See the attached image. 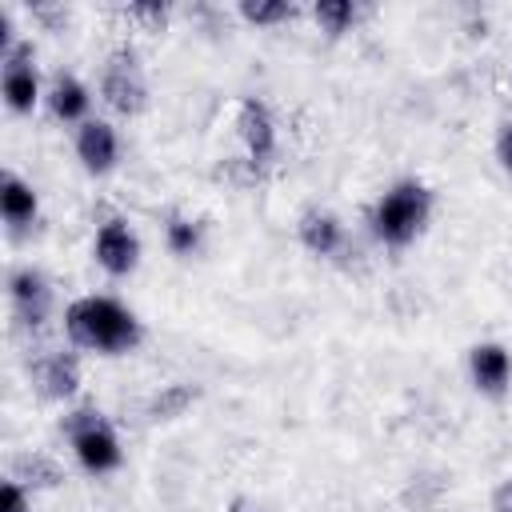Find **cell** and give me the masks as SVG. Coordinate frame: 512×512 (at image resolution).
<instances>
[{
    "label": "cell",
    "mask_w": 512,
    "mask_h": 512,
    "mask_svg": "<svg viewBox=\"0 0 512 512\" xmlns=\"http://www.w3.org/2000/svg\"><path fill=\"white\" fill-rule=\"evenodd\" d=\"M64 336L76 352L128 356L144 344V320L116 296L88 292L64 308Z\"/></svg>",
    "instance_id": "6da1fadb"
},
{
    "label": "cell",
    "mask_w": 512,
    "mask_h": 512,
    "mask_svg": "<svg viewBox=\"0 0 512 512\" xmlns=\"http://www.w3.org/2000/svg\"><path fill=\"white\" fill-rule=\"evenodd\" d=\"M432 208H436V196L424 180L416 176H400L396 184H388L372 208H368V232L376 244L384 248H408L424 236L428 220H432Z\"/></svg>",
    "instance_id": "7a4b0ae2"
},
{
    "label": "cell",
    "mask_w": 512,
    "mask_h": 512,
    "mask_svg": "<svg viewBox=\"0 0 512 512\" xmlns=\"http://www.w3.org/2000/svg\"><path fill=\"white\" fill-rule=\"evenodd\" d=\"M60 432L72 444V456L80 464V472L88 476H112L124 464V448L120 436L112 428V420L96 408V404H76L60 416Z\"/></svg>",
    "instance_id": "3957f363"
},
{
    "label": "cell",
    "mask_w": 512,
    "mask_h": 512,
    "mask_svg": "<svg viewBox=\"0 0 512 512\" xmlns=\"http://www.w3.org/2000/svg\"><path fill=\"white\" fill-rule=\"evenodd\" d=\"M100 100H104L116 116H124V120L148 112L152 88H148L140 52H136L132 44H116V48L104 56V68H100Z\"/></svg>",
    "instance_id": "277c9868"
},
{
    "label": "cell",
    "mask_w": 512,
    "mask_h": 512,
    "mask_svg": "<svg viewBox=\"0 0 512 512\" xmlns=\"http://www.w3.org/2000/svg\"><path fill=\"white\" fill-rule=\"evenodd\" d=\"M0 96L4 108L12 116H32L36 104H44V84H40V68H36V48L32 40H16L4 56H0Z\"/></svg>",
    "instance_id": "5b68a950"
},
{
    "label": "cell",
    "mask_w": 512,
    "mask_h": 512,
    "mask_svg": "<svg viewBox=\"0 0 512 512\" xmlns=\"http://www.w3.org/2000/svg\"><path fill=\"white\" fill-rule=\"evenodd\" d=\"M140 256H144V244H140V232L132 228L128 216H108L96 224V236H92V260L104 276L112 280H124L140 268Z\"/></svg>",
    "instance_id": "8992f818"
},
{
    "label": "cell",
    "mask_w": 512,
    "mask_h": 512,
    "mask_svg": "<svg viewBox=\"0 0 512 512\" xmlns=\"http://www.w3.org/2000/svg\"><path fill=\"white\" fill-rule=\"evenodd\" d=\"M8 304H12V316L20 328L40 332V328H48V320L56 312V288L36 264H20L8 272Z\"/></svg>",
    "instance_id": "52a82bcc"
},
{
    "label": "cell",
    "mask_w": 512,
    "mask_h": 512,
    "mask_svg": "<svg viewBox=\"0 0 512 512\" xmlns=\"http://www.w3.org/2000/svg\"><path fill=\"white\" fill-rule=\"evenodd\" d=\"M28 380L36 388L40 400H52V404H68L80 396V352L68 344V348H44L28 360Z\"/></svg>",
    "instance_id": "ba28073f"
},
{
    "label": "cell",
    "mask_w": 512,
    "mask_h": 512,
    "mask_svg": "<svg viewBox=\"0 0 512 512\" xmlns=\"http://www.w3.org/2000/svg\"><path fill=\"white\" fill-rule=\"evenodd\" d=\"M236 140L244 148V156L260 168H268L280 152V132H276V116L260 96H240L236 104Z\"/></svg>",
    "instance_id": "9c48e42d"
},
{
    "label": "cell",
    "mask_w": 512,
    "mask_h": 512,
    "mask_svg": "<svg viewBox=\"0 0 512 512\" xmlns=\"http://www.w3.org/2000/svg\"><path fill=\"white\" fill-rule=\"evenodd\" d=\"M72 152H76V160H80V168L88 176H96V180L100 176H112L116 164H120V132H116V124L112 120H100V116L84 120L72 132Z\"/></svg>",
    "instance_id": "30bf717a"
},
{
    "label": "cell",
    "mask_w": 512,
    "mask_h": 512,
    "mask_svg": "<svg viewBox=\"0 0 512 512\" xmlns=\"http://www.w3.org/2000/svg\"><path fill=\"white\" fill-rule=\"evenodd\" d=\"M468 380L480 396L500 400L512 388V352L500 340H480L468 348Z\"/></svg>",
    "instance_id": "8fae6325"
},
{
    "label": "cell",
    "mask_w": 512,
    "mask_h": 512,
    "mask_svg": "<svg viewBox=\"0 0 512 512\" xmlns=\"http://www.w3.org/2000/svg\"><path fill=\"white\" fill-rule=\"evenodd\" d=\"M44 108H48V116H52L56 124L80 128L84 120H92V88H88L76 72L60 68V72H52L48 84H44Z\"/></svg>",
    "instance_id": "7c38bea8"
},
{
    "label": "cell",
    "mask_w": 512,
    "mask_h": 512,
    "mask_svg": "<svg viewBox=\"0 0 512 512\" xmlns=\"http://www.w3.org/2000/svg\"><path fill=\"white\" fill-rule=\"evenodd\" d=\"M296 240L304 252L320 256V260H332L344 252V220L332 212V208H320V204H308L300 216H296Z\"/></svg>",
    "instance_id": "4fadbf2b"
},
{
    "label": "cell",
    "mask_w": 512,
    "mask_h": 512,
    "mask_svg": "<svg viewBox=\"0 0 512 512\" xmlns=\"http://www.w3.org/2000/svg\"><path fill=\"white\" fill-rule=\"evenodd\" d=\"M0 216H4V224H8L12 236H20L24 228H32L36 216H40V192L20 172H12V168L0 172Z\"/></svg>",
    "instance_id": "5bb4252c"
},
{
    "label": "cell",
    "mask_w": 512,
    "mask_h": 512,
    "mask_svg": "<svg viewBox=\"0 0 512 512\" xmlns=\"http://www.w3.org/2000/svg\"><path fill=\"white\" fill-rule=\"evenodd\" d=\"M8 476L20 480L28 492H52V488H60L68 480L64 464L56 456H48V452H20V456H12L8 460Z\"/></svg>",
    "instance_id": "9a60e30c"
},
{
    "label": "cell",
    "mask_w": 512,
    "mask_h": 512,
    "mask_svg": "<svg viewBox=\"0 0 512 512\" xmlns=\"http://www.w3.org/2000/svg\"><path fill=\"white\" fill-rule=\"evenodd\" d=\"M196 400H200V384H188V380H172V384H160V388L148 396V404H144V416H148L152 424H172V420L188 416Z\"/></svg>",
    "instance_id": "2e32d148"
},
{
    "label": "cell",
    "mask_w": 512,
    "mask_h": 512,
    "mask_svg": "<svg viewBox=\"0 0 512 512\" xmlns=\"http://www.w3.org/2000/svg\"><path fill=\"white\" fill-rule=\"evenodd\" d=\"M164 248L176 260L200 256V248H204V224L196 216H188V212H168V220H164Z\"/></svg>",
    "instance_id": "e0dca14e"
},
{
    "label": "cell",
    "mask_w": 512,
    "mask_h": 512,
    "mask_svg": "<svg viewBox=\"0 0 512 512\" xmlns=\"http://www.w3.org/2000/svg\"><path fill=\"white\" fill-rule=\"evenodd\" d=\"M312 20H316V28H320L328 40H340L344 32L356 28L360 8H356L352 0H316V4H312Z\"/></svg>",
    "instance_id": "ac0fdd59"
},
{
    "label": "cell",
    "mask_w": 512,
    "mask_h": 512,
    "mask_svg": "<svg viewBox=\"0 0 512 512\" xmlns=\"http://www.w3.org/2000/svg\"><path fill=\"white\" fill-rule=\"evenodd\" d=\"M236 12H240V20L252 24V28H276V24L296 20L300 8H296L292 0H240Z\"/></svg>",
    "instance_id": "d6986e66"
},
{
    "label": "cell",
    "mask_w": 512,
    "mask_h": 512,
    "mask_svg": "<svg viewBox=\"0 0 512 512\" xmlns=\"http://www.w3.org/2000/svg\"><path fill=\"white\" fill-rule=\"evenodd\" d=\"M124 20L136 24L140 32H168V24H172V4H164V0H136V4L124 8Z\"/></svg>",
    "instance_id": "ffe728a7"
},
{
    "label": "cell",
    "mask_w": 512,
    "mask_h": 512,
    "mask_svg": "<svg viewBox=\"0 0 512 512\" xmlns=\"http://www.w3.org/2000/svg\"><path fill=\"white\" fill-rule=\"evenodd\" d=\"M216 176H224L232 188H252V184H260V180H264V168H260V164H252L248 156H232V160H224V164L216 168Z\"/></svg>",
    "instance_id": "44dd1931"
},
{
    "label": "cell",
    "mask_w": 512,
    "mask_h": 512,
    "mask_svg": "<svg viewBox=\"0 0 512 512\" xmlns=\"http://www.w3.org/2000/svg\"><path fill=\"white\" fill-rule=\"evenodd\" d=\"M0 512H32V492L12 476H4L0 484Z\"/></svg>",
    "instance_id": "7402d4cb"
},
{
    "label": "cell",
    "mask_w": 512,
    "mask_h": 512,
    "mask_svg": "<svg viewBox=\"0 0 512 512\" xmlns=\"http://www.w3.org/2000/svg\"><path fill=\"white\" fill-rule=\"evenodd\" d=\"M492 152H496V160H500V168H504V172L512 176V120L496 128V140H492Z\"/></svg>",
    "instance_id": "603a6c76"
},
{
    "label": "cell",
    "mask_w": 512,
    "mask_h": 512,
    "mask_svg": "<svg viewBox=\"0 0 512 512\" xmlns=\"http://www.w3.org/2000/svg\"><path fill=\"white\" fill-rule=\"evenodd\" d=\"M488 508H492V512H512V476H504V480L492 488Z\"/></svg>",
    "instance_id": "cb8c5ba5"
},
{
    "label": "cell",
    "mask_w": 512,
    "mask_h": 512,
    "mask_svg": "<svg viewBox=\"0 0 512 512\" xmlns=\"http://www.w3.org/2000/svg\"><path fill=\"white\" fill-rule=\"evenodd\" d=\"M228 512H260V508H256L252 500H244V496H236V500L228 504Z\"/></svg>",
    "instance_id": "d4e9b609"
}]
</instances>
